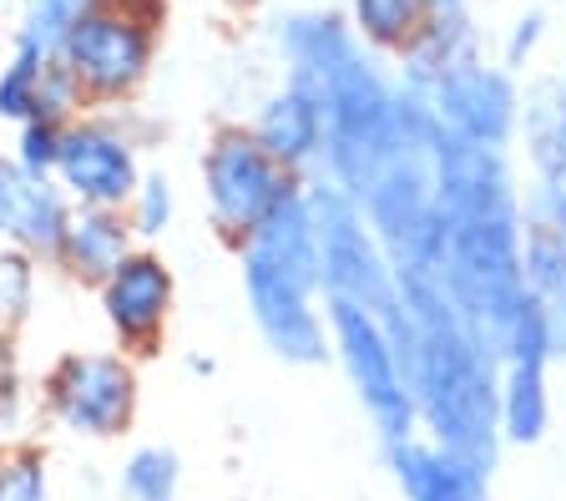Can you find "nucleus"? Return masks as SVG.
<instances>
[{
	"mask_svg": "<svg viewBox=\"0 0 566 501\" xmlns=\"http://www.w3.org/2000/svg\"><path fill=\"white\" fill-rule=\"evenodd\" d=\"M440 279L501 355L511 324L526 314L521 269V167L511 147H481L440 127L436 147Z\"/></svg>",
	"mask_w": 566,
	"mask_h": 501,
	"instance_id": "obj_1",
	"label": "nucleus"
},
{
	"mask_svg": "<svg viewBox=\"0 0 566 501\" xmlns=\"http://www.w3.org/2000/svg\"><path fill=\"white\" fill-rule=\"evenodd\" d=\"M405 310L389 324L400 340V359L415 390L420 436L465 456L485 477L501 471L506 436H501V355L481 340L440 269L400 274Z\"/></svg>",
	"mask_w": 566,
	"mask_h": 501,
	"instance_id": "obj_2",
	"label": "nucleus"
},
{
	"mask_svg": "<svg viewBox=\"0 0 566 501\" xmlns=\"http://www.w3.org/2000/svg\"><path fill=\"white\" fill-rule=\"evenodd\" d=\"M238 253L248 320L259 330L263 349L294 370L334 365L329 349V310H324V274H318V233L308 198H289L273 218H263Z\"/></svg>",
	"mask_w": 566,
	"mask_h": 501,
	"instance_id": "obj_3",
	"label": "nucleus"
},
{
	"mask_svg": "<svg viewBox=\"0 0 566 501\" xmlns=\"http://www.w3.org/2000/svg\"><path fill=\"white\" fill-rule=\"evenodd\" d=\"M308 213H314L318 233V274H324V299H349L365 304L369 314H379L385 324L400 320V269L385 253L375 223L365 218V208L354 203L344 188H334L329 178L304 182Z\"/></svg>",
	"mask_w": 566,
	"mask_h": 501,
	"instance_id": "obj_4",
	"label": "nucleus"
},
{
	"mask_svg": "<svg viewBox=\"0 0 566 501\" xmlns=\"http://www.w3.org/2000/svg\"><path fill=\"white\" fill-rule=\"evenodd\" d=\"M324 310H329L334 365L349 380L354 406L365 410L379 446L415 436L420 416H415V390H410V375H405L395 330L379 314H369L365 304H349V299H324Z\"/></svg>",
	"mask_w": 566,
	"mask_h": 501,
	"instance_id": "obj_5",
	"label": "nucleus"
},
{
	"mask_svg": "<svg viewBox=\"0 0 566 501\" xmlns=\"http://www.w3.org/2000/svg\"><path fill=\"white\" fill-rule=\"evenodd\" d=\"M198 173H202L208 223L228 243H243L263 218H273L289 198L304 192V178H298L294 167H283L243 122L212 132L208 147H202Z\"/></svg>",
	"mask_w": 566,
	"mask_h": 501,
	"instance_id": "obj_6",
	"label": "nucleus"
},
{
	"mask_svg": "<svg viewBox=\"0 0 566 501\" xmlns=\"http://www.w3.org/2000/svg\"><path fill=\"white\" fill-rule=\"evenodd\" d=\"M163 0H96L66 41V66L76 72L92 107H122L147 86L157 66Z\"/></svg>",
	"mask_w": 566,
	"mask_h": 501,
	"instance_id": "obj_7",
	"label": "nucleus"
},
{
	"mask_svg": "<svg viewBox=\"0 0 566 501\" xmlns=\"http://www.w3.org/2000/svg\"><path fill=\"white\" fill-rule=\"evenodd\" d=\"M137 355L127 349H66L41 375V406L76 441H117L137 416Z\"/></svg>",
	"mask_w": 566,
	"mask_h": 501,
	"instance_id": "obj_8",
	"label": "nucleus"
},
{
	"mask_svg": "<svg viewBox=\"0 0 566 501\" xmlns=\"http://www.w3.org/2000/svg\"><path fill=\"white\" fill-rule=\"evenodd\" d=\"M521 269L526 299L552 334L556 365L566 359V167L521 178Z\"/></svg>",
	"mask_w": 566,
	"mask_h": 501,
	"instance_id": "obj_9",
	"label": "nucleus"
},
{
	"mask_svg": "<svg viewBox=\"0 0 566 501\" xmlns=\"http://www.w3.org/2000/svg\"><path fill=\"white\" fill-rule=\"evenodd\" d=\"M142 173H147V167H142V137L122 122L117 107L82 112L76 122H66L56 182L66 188L71 203L127 208Z\"/></svg>",
	"mask_w": 566,
	"mask_h": 501,
	"instance_id": "obj_10",
	"label": "nucleus"
},
{
	"mask_svg": "<svg viewBox=\"0 0 566 501\" xmlns=\"http://www.w3.org/2000/svg\"><path fill=\"white\" fill-rule=\"evenodd\" d=\"M430 107L436 122L450 137H465V143L481 147H511L516 153V127H521V76L501 61L465 56L455 61L446 76H436L430 86Z\"/></svg>",
	"mask_w": 566,
	"mask_h": 501,
	"instance_id": "obj_11",
	"label": "nucleus"
},
{
	"mask_svg": "<svg viewBox=\"0 0 566 501\" xmlns=\"http://www.w3.org/2000/svg\"><path fill=\"white\" fill-rule=\"evenodd\" d=\"M96 310H102V324H106V334H112V345L137 359L153 355V349L163 345V334L177 310L172 263H167L153 243H137V249L96 284Z\"/></svg>",
	"mask_w": 566,
	"mask_h": 501,
	"instance_id": "obj_12",
	"label": "nucleus"
},
{
	"mask_svg": "<svg viewBox=\"0 0 566 501\" xmlns=\"http://www.w3.org/2000/svg\"><path fill=\"white\" fill-rule=\"evenodd\" d=\"M552 334L536 304H526L501 345V436L506 451H531L552 430Z\"/></svg>",
	"mask_w": 566,
	"mask_h": 501,
	"instance_id": "obj_13",
	"label": "nucleus"
},
{
	"mask_svg": "<svg viewBox=\"0 0 566 501\" xmlns=\"http://www.w3.org/2000/svg\"><path fill=\"white\" fill-rule=\"evenodd\" d=\"M71 208L76 203L56 178H31L11 157V147H0V243H15L46 269H56Z\"/></svg>",
	"mask_w": 566,
	"mask_h": 501,
	"instance_id": "obj_14",
	"label": "nucleus"
},
{
	"mask_svg": "<svg viewBox=\"0 0 566 501\" xmlns=\"http://www.w3.org/2000/svg\"><path fill=\"white\" fill-rule=\"evenodd\" d=\"M385 471L405 501H491V477L481 466L436 446L420 430L385 441Z\"/></svg>",
	"mask_w": 566,
	"mask_h": 501,
	"instance_id": "obj_15",
	"label": "nucleus"
},
{
	"mask_svg": "<svg viewBox=\"0 0 566 501\" xmlns=\"http://www.w3.org/2000/svg\"><path fill=\"white\" fill-rule=\"evenodd\" d=\"M253 137L279 157L283 167H294L298 178H314L324 163V107L294 82H279L253 112Z\"/></svg>",
	"mask_w": 566,
	"mask_h": 501,
	"instance_id": "obj_16",
	"label": "nucleus"
},
{
	"mask_svg": "<svg viewBox=\"0 0 566 501\" xmlns=\"http://www.w3.org/2000/svg\"><path fill=\"white\" fill-rule=\"evenodd\" d=\"M132 249H137V233H132V223H127V208L76 203V208H71L66 243H61L56 269L71 279V284L96 289Z\"/></svg>",
	"mask_w": 566,
	"mask_h": 501,
	"instance_id": "obj_17",
	"label": "nucleus"
},
{
	"mask_svg": "<svg viewBox=\"0 0 566 501\" xmlns=\"http://www.w3.org/2000/svg\"><path fill=\"white\" fill-rule=\"evenodd\" d=\"M516 153L526 163V173H556V167H566V66L531 76L521 86Z\"/></svg>",
	"mask_w": 566,
	"mask_h": 501,
	"instance_id": "obj_18",
	"label": "nucleus"
},
{
	"mask_svg": "<svg viewBox=\"0 0 566 501\" xmlns=\"http://www.w3.org/2000/svg\"><path fill=\"white\" fill-rule=\"evenodd\" d=\"M344 15L369 51L400 56L430 21V0H344Z\"/></svg>",
	"mask_w": 566,
	"mask_h": 501,
	"instance_id": "obj_19",
	"label": "nucleus"
},
{
	"mask_svg": "<svg viewBox=\"0 0 566 501\" xmlns=\"http://www.w3.org/2000/svg\"><path fill=\"white\" fill-rule=\"evenodd\" d=\"M96 0H21V15H15V51H31V56L51 61L66 51L71 31L82 25V15L92 11Z\"/></svg>",
	"mask_w": 566,
	"mask_h": 501,
	"instance_id": "obj_20",
	"label": "nucleus"
},
{
	"mask_svg": "<svg viewBox=\"0 0 566 501\" xmlns=\"http://www.w3.org/2000/svg\"><path fill=\"white\" fill-rule=\"evenodd\" d=\"M177 491H182V456L163 441L132 446L117 471V497L122 501H177Z\"/></svg>",
	"mask_w": 566,
	"mask_h": 501,
	"instance_id": "obj_21",
	"label": "nucleus"
},
{
	"mask_svg": "<svg viewBox=\"0 0 566 501\" xmlns=\"http://www.w3.org/2000/svg\"><path fill=\"white\" fill-rule=\"evenodd\" d=\"M41 269L46 263L25 249L0 243V330L6 334H21L41 310Z\"/></svg>",
	"mask_w": 566,
	"mask_h": 501,
	"instance_id": "obj_22",
	"label": "nucleus"
},
{
	"mask_svg": "<svg viewBox=\"0 0 566 501\" xmlns=\"http://www.w3.org/2000/svg\"><path fill=\"white\" fill-rule=\"evenodd\" d=\"M127 223H132V233H137V243H157L172 233V223H177L172 173H163V167H147V173H142V182L127 198Z\"/></svg>",
	"mask_w": 566,
	"mask_h": 501,
	"instance_id": "obj_23",
	"label": "nucleus"
},
{
	"mask_svg": "<svg viewBox=\"0 0 566 501\" xmlns=\"http://www.w3.org/2000/svg\"><path fill=\"white\" fill-rule=\"evenodd\" d=\"M0 501H51V461L41 446H0Z\"/></svg>",
	"mask_w": 566,
	"mask_h": 501,
	"instance_id": "obj_24",
	"label": "nucleus"
},
{
	"mask_svg": "<svg viewBox=\"0 0 566 501\" xmlns=\"http://www.w3.org/2000/svg\"><path fill=\"white\" fill-rule=\"evenodd\" d=\"M41 72H46V61L31 56V51H11V61L0 66V122H21L35 117L41 107Z\"/></svg>",
	"mask_w": 566,
	"mask_h": 501,
	"instance_id": "obj_25",
	"label": "nucleus"
},
{
	"mask_svg": "<svg viewBox=\"0 0 566 501\" xmlns=\"http://www.w3.org/2000/svg\"><path fill=\"white\" fill-rule=\"evenodd\" d=\"M61 137H66V122H51V117H31L15 127V143L11 157L31 173V178H56V163H61Z\"/></svg>",
	"mask_w": 566,
	"mask_h": 501,
	"instance_id": "obj_26",
	"label": "nucleus"
},
{
	"mask_svg": "<svg viewBox=\"0 0 566 501\" xmlns=\"http://www.w3.org/2000/svg\"><path fill=\"white\" fill-rule=\"evenodd\" d=\"M82 112H92V102H86V92H82V82H76V72L66 66V56H51L46 72H41V107H35V117L76 122Z\"/></svg>",
	"mask_w": 566,
	"mask_h": 501,
	"instance_id": "obj_27",
	"label": "nucleus"
},
{
	"mask_svg": "<svg viewBox=\"0 0 566 501\" xmlns=\"http://www.w3.org/2000/svg\"><path fill=\"white\" fill-rule=\"evenodd\" d=\"M25 416V370H21V349L15 334L0 330V430L11 436Z\"/></svg>",
	"mask_w": 566,
	"mask_h": 501,
	"instance_id": "obj_28",
	"label": "nucleus"
},
{
	"mask_svg": "<svg viewBox=\"0 0 566 501\" xmlns=\"http://www.w3.org/2000/svg\"><path fill=\"white\" fill-rule=\"evenodd\" d=\"M542 41H546V15L542 11H521L516 21H511L506 41H501V66H511V72L521 76L531 61H536Z\"/></svg>",
	"mask_w": 566,
	"mask_h": 501,
	"instance_id": "obj_29",
	"label": "nucleus"
},
{
	"mask_svg": "<svg viewBox=\"0 0 566 501\" xmlns=\"http://www.w3.org/2000/svg\"><path fill=\"white\" fill-rule=\"evenodd\" d=\"M0 6H21V0H0Z\"/></svg>",
	"mask_w": 566,
	"mask_h": 501,
	"instance_id": "obj_30",
	"label": "nucleus"
},
{
	"mask_svg": "<svg viewBox=\"0 0 566 501\" xmlns=\"http://www.w3.org/2000/svg\"><path fill=\"white\" fill-rule=\"evenodd\" d=\"M0 436H6V430H0Z\"/></svg>",
	"mask_w": 566,
	"mask_h": 501,
	"instance_id": "obj_31",
	"label": "nucleus"
}]
</instances>
